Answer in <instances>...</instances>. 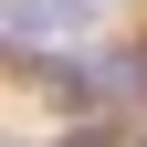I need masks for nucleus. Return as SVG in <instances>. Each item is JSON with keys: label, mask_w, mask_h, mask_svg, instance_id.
Instances as JSON below:
<instances>
[{"label": "nucleus", "mask_w": 147, "mask_h": 147, "mask_svg": "<svg viewBox=\"0 0 147 147\" xmlns=\"http://www.w3.org/2000/svg\"><path fill=\"white\" fill-rule=\"evenodd\" d=\"M0 32L11 42H74V32H95V0H11Z\"/></svg>", "instance_id": "obj_1"}]
</instances>
